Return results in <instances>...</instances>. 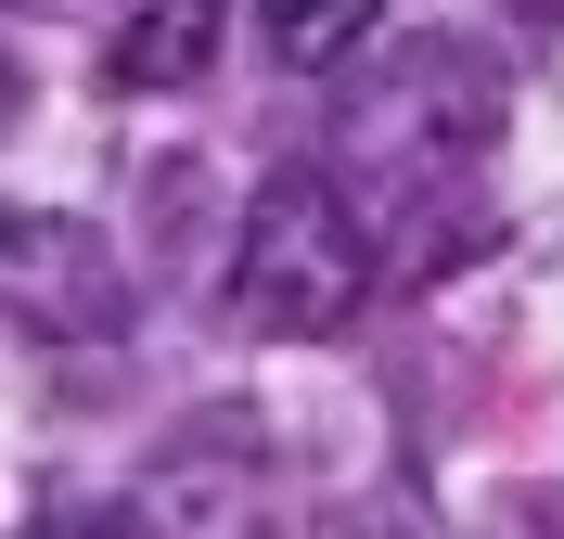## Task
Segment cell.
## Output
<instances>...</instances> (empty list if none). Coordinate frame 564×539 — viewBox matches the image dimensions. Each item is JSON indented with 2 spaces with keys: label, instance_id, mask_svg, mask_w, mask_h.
Here are the masks:
<instances>
[{
  "label": "cell",
  "instance_id": "1",
  "mask_svg": "<svg viewBox=\"0 0 564 539\" xmlns=\"http://www.w3.org/2000/svg\"><path fill=\"white\" fill-rule=\"evenodd\" d=\"M372 295V218L334 168H270L231 245V309L257 334H334Z\"/></svg>",
  "mask_w": 564,
  "mask_h": 539
},
{
  "label": "cell",
  "instance_id": "2",
  "mask_svg": "<svg viewBox=\"0 0 564 539\" xmlns=\"http://www.w3.org/2000/svg\"><path fill=\"white\" fill-rule=\"evenodd\" d=\"M0 322L39 334V347L129 334V257H116V231L65 218V206H13L0 218Z\"/></svg>",
  "mask_w": 564,
  "mask_h": 539
},
{
  "label": "cell",
  "instance_id": "3",
  "mask_svg": "<svg viewBox=\"0 0 564 539\" xmlns=\"http://www.w3.org/2000/svg\"><path fill=\"white\" fill-rule=\"evenodd\" d=\"M218 26H231V0H141L129 26H116V90H193L218 65Z\"/></svg>",
  "mask_w": 564,
  "mask_h": 539
},
{
  "label": "cell",
  "instance_id": "4",
  "mask_svg": "<svg viewBox=\"0 0 564 539\" xmlns=\"http://www.w3.org/2000/svg\"><path fill=\"white\" fill-rule=\"evenodd\" d=\"M257 26H270L282 65H347L372 39V0H257Z\"/></svg>",
  "mask_w": 564,
  "mask_h": 539
},
{
  "label": "cell",
  "instance_id": "5",
  "mask_svg": "<svg viewBox=\"0 0 564 539\" xmlns=\"http://www.w3.org/2000/svg\"><path fill=\"white\" fill-rule=\"evenodd\" d=\"M26 539H141V527H129V514H39Z\"/></svg>",
  "mask_w": 564,
  "mask_h": 539
},
{
  "label": "cell",
  "instance_id": "6",
  "mask_svg": "<svg viewBox=\"0 0 564 539\" xmlns=\"http://www.w3.org/2000/svg\"><path fill=\"white\" fill-rule=\"evenodd\" d=\"M13 104H26V90H13V52H0V129H13Z\"/></svg>",
  "mask_w": 564,
  "mask_h": 539
},
{
  "label": "cell",
  "instance_id": "7",
  "mask_svg": "<svg viewBox=\"0 0 564 539\" xmlns=\"http://www.w3.org/2000/svg\"><path fill=\"white\" fill-rule=\"evenodd\" d=\"M539 13H564V0H539Z\"/></svg>",
  "mask_w": 564,
  "mask_h": 539
}]
</instances>
